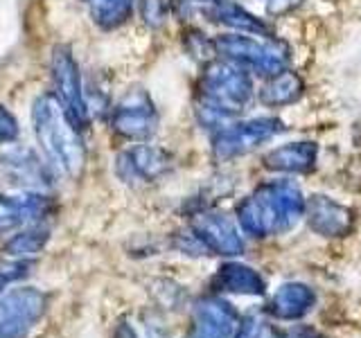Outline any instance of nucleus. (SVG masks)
Returning <instances> with one entry per match:
<instances>
[{"label": "nucleus", "mask_w": 361, "mask_h": 338, "mask_svg": "<svg viewBox=\"0 0 361 338\" xmlns=\"http://www.w3.org/2000/svg\"><path fill=\"white\" fill-rule=\"evenodd\" d=\"M32 124L48 161L66 176H82L86 165L84 140L79 135L75 122L68 118V113L59 104V99L54 97V93H45L34 99Z\"/></svg>", "instance_id": "1"}, {"label": "nucleus", "mask_w": 361, "mask_h": 338, "mask_svg": "<svg viewBox=\"0 0 361 338\" xmlns=\"http://www.w3.org/2000/svg\"><path fill=\"white\" fill-rule=\"evenodd\" d=\"M305 212V199L298 185L274 180L259 185L237 208L240 225L253 237H269L291 230Z\"/></svg>", "instance_id": "2"}, {"label": "nucleus", "mask_w": 361, "mask_h": 338, "mask_svg": "<svg viewBox=\"0 0 361 338\" xmlns=\"http://www.w3.org/2000/svg\"><path fill=\"white\" fill-rule=\"evenodd\" d=\"M212 48L226 61L242 65L244 70H253L262 77H274L287 70L291 59V48L280 39L264 37L255 39L253 34H221L212 41Z\"/></svg>", "instance_id": "3"}, {"label": "nucleus", "mask_w": 361, "mask_h": 338, "mask_svg": "<svg viewBox=\"0 0 361 338\" xmlns=\"http://www.w3.org/2000/svg\"><path fill=\"white\" fill-rule=\"evenodd\" d=\"M253 97V79L242 65L233 61H210L199 79V104L221 111L235 118Z\"/></svg>", "instance_id": "4"}, {"label": "nucleus", "mask_w": 361, "mask_h": 338, "mask_svg": "<svg viewBox=\"0 0 361 338\" xmlns=\"http://www.w3.org/2000/svg\"><path fill=\"white\" fill-rule=\"evenodd\" d=\"M48 311V296L37 287H18L0 296V338H27Z\"/></svg>", "instance_id": "5"}, {"label": "nucleus", "mask_w": 361, "mask_h": 338, "mask_svg": "<svg viewBox=\"0 0 361 338\" xmlns=\"http://www.w3.org/2000/svg\"><path fill=\"white\" fill-rule=\"evenodd\" d=\"M52 84H54V97L68 113V118L75 122L77 129L88 124V106L82 90V75H79V65L68 45H56L52 50Z\"/></svg>", "instance_id": "6"}, {"label": "nucleus", "mask_w": 361, "mask_h": 338, "mask_svg": "<svg viewBox=\"0 0 361 338\" xmlns=\"http://www.w3.org/2000/svg\"><path fill=\"white\" fill-rule=\"evenodd\" d=\"M111 127L118 135L133 142L149 140L158 131V111L145 88L127 90L113 108Z\"/></svg>", "instance_id": "7"}, {"label": "nucleus", "mask_w": 361, "mask_h": 338, "mask_svg": "<svg viewBox=\"0 0 361 338\" xmlns=\"http://www.w3.org/2000/svg\"><path fill=\"white\" fill-rule=\"evenodd\" d=\"M285 131V124L278 118H253L246 122L228 124V127L219 129L212 138V151L221 161L242 156L257 149L259 144L276 138L278 133Z\"/></svg>", "instance_id": "8"}, {"label": "nucleus", "mask_w": 361, "mask_h": 338, "mask_svg": "<svg viewBox=\"0 0 361 338\" xmlns=\"http://www.w3.org/2000/svg\"><path fill=\"white\" fill-rule=\"evenodd\" d=\"M174 161L169 151L163 146H152V144H135L131 149L118 154L116 158V174L124 183H152L165 176L172 169Z\"/></svg>", "instance_id": "9"}, {"label": "nucleus", "mask_w": 361, "mask_h": 338, "mask_svg": "<svg viewBox=\"0 0 361 338\" xmlns=\"http://www.w3.org/2000/svg\"><path fill=\"white\" fill-rule=\"evenodd\" d=\"M0 176L25 192H39L52 185L48 165L27 146H9L0 151Z\"/></svg>", "instance_id": "10"}, {"label": "nucleus", "mask_w": 361, "mask_h": 338, "mask_svg": "<svg viewBox=\"0 0 361 338\" xmlns=\"http://www.w3.org/2000/svg\"><path fill=\"white\" fill-rule=\"evenodd\" d=\"M192 234L203 244L206 251L217 255H242L244 244L242 237L237 234L235 223L221 212H201L192 219L190 225Z\"/></svg>", "instance_id": "11"}, {"label": "nucleus", "mask_w": 361, "mask_h": 338, "mask_svg": "<svg viewBox=\"0 0 361 338\" xmlns=\"http://www.w3.org/2000/svg\"><path fill=\"white\" fill-rule=\"evenodd\" d=\"M50 210V199L39 192L23 194H0V234L11 232L20 225L39 221Z\"/></svg>", "instance_id": "12"}, {"label": "nucleus", "mask_w": 361, "mask_h": 338, "mask_svg": "<svg viewBox=\"0 0 361 338\" xmlns=\"http://www.w3.org/2000/svg\"><path fill=\"white\" fill-rule=\"evenodd\" d=\"M310 228L327 237H343L355 223L353 212L330 196H312L305 203Z\"/></svg>", "instance_id": "13"}, {"label": "nucleus", "mask_w": 361, "mask_h": 338, "mask_svg": "<svg viewBox=\"0 0 361 338\" xmlns=\"http://www.w3.org/2000/svg\"><path fill=\"white\" fill-rule=\"evenodd\" d=\"M237 315L228 302L206 298L195 307V327L190 338H231Z\"/></svg>", "instance_id": "14"}, {"label": "nucleus", "mask_w": 361, "mask_h": 338, "mask_svg": "<svg viewBox=\"0 0 361 338\" xmlns=\"http://www.w3.org/2000/svg\"><path fill=\"white\" fill-rule=\"evenodd\" d=\"M319 158V146L314 142H289L271 149L264 156V167L282 174H307Z\"/></svg>", "instance_id": "15"}, {"label": "nucleus", "mask_w": 361, "mask_h": 338, "mask_svg": "<svg viewBox=\"0 0 361 338\" xmlns=\"http://www.w3.org/2000/svg\"><path fill=\"white\" fill-rule=\"evenodd\" d=\"M305 95V82L298 73L293 70H282L274 77H267L264 86L259 88V101L269 108H280L296 104V101Z\"/></svg>", "instance_id": "16"}, {"label": "nucleus", "mask_w": 361, "mask_h": 338, "mask_svg": "<svg viewBox=\"0 0 361 338\" xmlns=\"http://www.w3.org/2000/svg\"><path fill=\"white\" fill-rule=\"evenodd\" d=\"M210 16H212L214 23H219V25L228 27L233 32L253 34V37H271L267 23L262 18H257L248 9H244L242 5H237V3H231V0H219V3H212Z\"/></svg>", "instance_id": "17"}, {"label": "nucleus", "mask_w": 361, "mask_h": 338, "mask_svg": "<svg viewBox=\"0 0 361 338\" xmlns=\"http://www.w3.org/2000/svg\"><path fill=\"white\" fill-rule=\"evenodd\" d=\"M212 282L219 291L228 293H248V296H262L264 293V280L259 277L257 270L244 264H224Z\"/></svg>", "instance_id": "18"}, {"label": "nucleus", "mask_w": 361, "mask_h": 338, "mask_svg": "<svg viewBox=\"0 0 361 338\" xmlns=\"http://www.w3.org/2000/svg\"><path fill=\"white\" fill-rule=\"evenodd\" d=\"M312 293L300 284H285L271 300V311L278 318H298L312 304Z\"/></svg>", "instance_id": "19"}, {"label": "nucleus", "mask_w": 361, "mask_h": 338, "mask_svg": "<svg viewBox=\"0 0 361 338\" xmlns=\"http://www.w3.org/2000/svg\"><path fill=\"white\" fill-rule=\"evenodd\" d=\"M90 3H93L90 16L95 25L102 30H116L131 18L138 0H90Z\"/></svg>", "instance_id": "20"}, {"label": "nucleus", "mask_w": 361, "mask_h": 338, "mask_svg": "<svg viewBox=\"0 0 361 338\" xmlns=\"http://www.w3.org/2000/svg\"><path fill=\"white\" fill-rule=\"evenodd\" d=\"M50 239V230L45 225H30L27 230L16 232L5 246V253L14 259H25L39 255Z\"/></svg>", "instance_id": "21"}, {"label": "nucleus", "mask_w": 361, "mask_h": 338, "mask_svg": "<svg viewBox=\"0 0 361 338\" xmlns=\"http://www.w3.org/2000/svg\"><path fill=\"white\" fill-rule=\"evenodd\" d=\"M32 264L27 259H16V262L11 264H0V296L7 291L9 284H14V282L23 280L27 273H30Z\"/></svg>", "instance_id": "22"}, {"label": "nucleus", "mask_w": 361, "mask_h": 338, "mask_svg": "<svg viewBox=\"0 0 361 338\" xmlns=\"http://www.w3.org/2000/svg\"><path fill=\"white\" fill-rule=\"evenodd\" d=\"M140 18L149 27H163L167 18V3L165 0H140Z\"/></svg>", "instance_id": "23"}, {"label": "nucleus", "mask_w": 361, "mask_h": 338, "mask_svg": "<svg viewBox=\"0 0 361 338\" xmlns=\"http://www.w3.org/2000/svg\"><path fill=\"white\" fill-rule=\"evenodd\" d=\"M18 133H20V129H18V120L14 118V113L0 104V144L16 142Z\"/></svg>", "instance_id": "24"}, {"label": "nucleus", "mask_w": 361, "mask_h": 338, "mask_svg": "<svg viewBox=\"0 0 361 338\" xmlns=\"http://www.w3.org/2000/svg\"><path fill=\"white\" fill-rule=\"evenodd\" d=\"M305 0H264V14L271 18L291 14L293 9H298Z\"/></svg>", "instance_id": "25"}, {"label": "nucleus", "mask_w": 361, "mask_h": 338, "mask_svg": "<svg viewBox=\"0 0 361 338\" xmlns=\"http://www.w3.org/2000/svg\"><path fill=\"white\" fill-rule=\"evenodd\" d=\"M257 336H259V323L253 315L244 318V323L240 325V330L235 334V338H257Z\"/></svg>", "instance_id": "26"}, {"label": "nucleus", "mask_w": 361, "mask_h": 338, "mask_svg": "<svg viewBox=\"0 0 361 338\" xmlns=\"http://www.w3.org/2000/svg\"><path fill=\"white\" fill-rule=\"evenodd\" d=\"M147 336L149 338H169V332L161 320H147Z\"/></svg>", "instance_id": "27"}, {"label": "nucleus", "mask_w": 361, "mask_h": 338, "mask_svg": "<svg viewBox=\"0 0 361 338\" xmlns=\"http://www.w3.org/2000/svg\"><path fill=\"white\" fill-rule=\"evenodd\" d=\"M113 338H140V336H138V332L133 330V325L129 320H120Z\"/></svg>", "instance_id": "28"}, {"label": "nucleus", "mask_w": 361, "mask_h": 338, "mask_svg": "<svg viewBox=\"0 0 361 338\" xmlns=\"http://www.w3.org/2000/svg\"><path fill=\"white\" fill-rule=\"evenodd\" d=\"M197 3H219V0H197Z\"/></svg>", "instance_id": "29"}]
</instances>
